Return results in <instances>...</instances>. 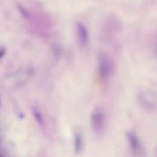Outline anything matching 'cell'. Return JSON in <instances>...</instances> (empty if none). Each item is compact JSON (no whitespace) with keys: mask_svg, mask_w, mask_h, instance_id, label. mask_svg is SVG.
Instances as JSON below:
<instances>
[{"mask_svg":"<svg viewBox=\"0 0 157 157\" xmlns=\"http://www.w3.org/2000/svg\"><path fill=\"white\" fill-rule=\"evenodd\" d=\"M106 118L104 110L99 108L94 109L91 114V124L93 131L96 134H101L105 128Z\"/></svg>","mask_w":157,"mask_h":157,"instance_id":"1","label":"cell"},{"mask_svg":"<svg viewBox=\"0 0 157 157\" xmlns=\"http://www.w3.org/2000/svg\"><path fill=\"white\" fill-rule=\"evenodd\" d=\"M138 99L140 105L145 109L151 111L156 109V95L151 91L145 90L140 92L138 94Z\"/></svg>","mask_w":157,"mask_h":157,"instance_id":"2","label":"cell"},{"mask_svg":"<svg viewBox=\"0 0 157 157\" xmlns=\"http://www.w3.org/2000/svg\"><path fill=\"white\" fill-rule=\"evenodd\" d=\"M127 139L129 144L131 154L134 157H143L144 155L142 145L138 137L133 132L127 134Z\"/></svg>","mask_w":157,"mask_h":157,"instance_id":"3","label":"cell"},{"mask_svg":"<svg viewBox=\"0 0 157 157\" xmlns=\"http://www.w3.org/2000/svg\"><path fill=\"white\" fill-rule=\"evenodd\" d=\"M98 63L100 72L104 77H107L111 74L113 67V63L105 53L102 52L99 54Z\"/></svg>","mask_w":157,"mask_h":157,"instance_id":"4","label":"cell"},{"mask_svg":"<svg viewBox=\"0 0 157 157\" xmlns=\"http://www.w3.org/2000/svg\"><path fill=\"white\" fill-rule=\"evenodd\" d=\"M76 30L79 43L80 44V45H82V46L86 45L89 40V35L88 30L85 25L80 22L77 23Z\"/></svg>","mask_w":157,"mask_h":157,"instance_id":"5","label":"cell"},{"mask_svg":"<svg viewBox=\"0 0 157 157\" xmlns=\"http://www.w3.org/2000/svg\"><path fill=\"white\" fill-rule=\"evenodd\" d=\"M75 140V150L77 153H80L83 148V138L81 134L78 132H75L74 135Z\"/></svg>","mask_w":157,"mask_h":157,"instance_id":"6","label":"cell"},{"mask_svg":"<svg viewBox=\"0 0 157 157\" xmlns=\"http://www.w3.org/2000/svg\"><path fill=\"white\" fill-rule=\"evenodd\" d=\"M17 9L19 11L20 13L21 14V15L23 17V18H25V19L29 18L30 13H29V11L24 6H23L21 4H20L19 3H17Z\"/></svg>","mask_w":157,"mask_h":157,"instance_id":"7","label":"cell"},{"mask_svg":"<svg viewBox=\"0 0 157 157\" xmlns=\"http://www.w3.org/2000/svg\"><path fill=\"white\" fill-rule=\"evenodd\" d=\"M33 115H34L36 121L39 123V124H42V123H43V119H42V115H41L40 112H39L36 109H34L33 110Z\"/></svg>","mask_w":157,"mask_h":157,"instance_id":"8","label":"cell"},{"mask_svg":"<svg viewBox=\"0 0 157 157\" xmlns=\"http://www.w3.org/2000/svg\"><path fill=\"white\" fill-rule=\"evenodd\" d=\"M6 52V50L4 47H0V59H2L4 56L5 55Z\"/></svg>","mask_w":157,"mask_h":157,"instance_id":"9","label":"cell"},{"mask_svg":"<svg viewBox=\"0 0 157 157\" xmlns=\"http://www.w3.org/2000/svg\"><path fill=\"white\" fill-rule=\"evenodd\" d=\"M0 157H3V156H2V155H0Z\"/></svg>","mask_w":157,"mask_h":157,"instance_id":"10","label":"cell"}]
</instances>
